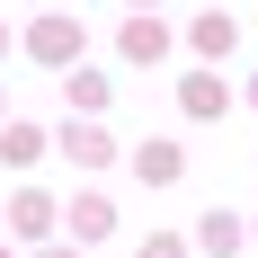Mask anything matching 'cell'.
I'll return each mask as SVG.
<instances>
[{"label": "cell", "mask_w": 258, "mask_h": 258, "mask_svg": "<svg viewBox=\"0 0 258 258\" xmlns=\"http://www.w3.org/2000/svg\"><path fill=\"white\" fill-rule=\"evenodd\" d=\"M62 98H72V116H107L116 107V80L98 62H62Z\"/></svg>", "instance_id": "obj_1"}, {"label": "cell", "mask_w": 258, "mask_h": 258, "mask_svg": "<svg viewBox=\"0 0 258 258\" xmlns=\"http://www.w3.org/2000/svg\"><path fill=\"white\" fill-rule=\"evenodd\" d=\"M134 178L143 187H178L187 178V152L169 143V134H152V143H134Z\"/></svg>", "instance_id": "obj_2"}, {"label": "cell", "mask_w": 258, "mask_h": 258, "mask_svg": "<svg viewBox=\"0 0 258 258\" xmlns=\"http://www.w3.org/2000/svg\"><path fill=\"white\" fill-rule=\"evenodd\" d=\"M27 53H36V62H53V72H62V62H80V18H36V27H27Z\"/></svg>", "instance_id": "obj_3"}, {"label": "cell", "mask_w": 258, "mask_h": 258, "mask_svg": "<svg viewBox=\"0 0 258 258\" xmlns=\"http://www.w3.org/2000/svg\"><path fill=\"white\" fill-rule=\"evenodd\" d=\"M62 160H80V169H107V160H116V134H107L98 116H72V125H62Z\"/></svg>", "instance_id": "obj_4"}, {"label": "cell", "mask_w": 258, "mask_h": 258, "mask_svg": "<svg viewBox=\"0 0 258 258\" xmlns=\"http://www.w3.org/2000/svg\"><path fill=\"white\" fill-rule=\"evenodd\" d=\"M240 240H249V223H240L232 205H205V214H196V249H205V258H232Z\"/></svg>", "instance_id": "obj_5"}, {"label": "cell", "mask_w": 258, "mask_h": 258, "mask_svg": "<svg viewBox=\"0 0 258 258\" xmlns=\"http://www.w3.org/2000/svg\"><path fill=\"white\" fill-rule=\"evenodd\" d=\"M178 107L196 116V125H214V116L232 107V89H223V72H187V80H178Z\"/></svg>", "instance_id": "obj_6"}, {"label": "cell", "mask_w": 258, "mask_h": 258, "mask_svg": "<svg viewBox=\"0 0 258 258\" xmlns=\"http://www.w3.org/2000/svg\"><path fill=\"white\" fill-rule=\"evenodd\" d=\"M116 45H125V62H160V53H169V27H160L152 9H134V18H125V36H116Z\"/></svg>", "instance_id": "obj_7"}, {"label": "cell", "mask_w": 258, "mask_h": 258, "mask_svg": "<svg viewBox=\"0 0 258 258\" xmlns=\"http://www.w3.org/2000/svg\"><path fill=\"white\" fill-rule=\"evenodd\" d=\"M107 232H116V205H107L98 187H80V196H72V240L89 249V240H107Z\"/></svg>", "instance_id": "obj_8"}, {"label": "cell", "mask_w": 258, "mask_h": 258, "mask_svg": "<svg viewBox=\"0 0 258 258\" xmlns=\"http://www.w3.org/2000/svg\"><path fill=\"white\" fill-rule=\"evenodd\" d=\"M9 223H18V240H45L53 232V196L45 187H18V196H9Z\"/></svg>", "instance_id": "obj_9"}, {"label": "cell", "mask_w": 258, "mask_h": 258, "mask_svg": "<svg viewBox=\"0 0 258 258\" xmlns=\"http://www.w3.org/2000/svg\"><path fill=\"white\" fill-rule=\"evenodd\" d=\"M232 45H240V18H223V9H205V18H196V53H205V62H223Z\"/></svg>", "instance_id": "obj_10"}, {"label": "cell", "mask_w": 258, "mask_h": 258, "mask_svg": "<svg viewBox=\"0 0 258 258\" xmlns=\"http://www.w3.org/2000/svg\"><path fill=\"white\" fill-rule=\"evenodd\" d=\"M0 160H9V169H36V160H45V134L36 125H0Z\"/></svg>", "instance_id": "obj_11"}, {"label": "cell", "mask_w": 258, "mask_h": 258, "mask_svg": "<svg viewBox=\"0 0 258 258\" xmlns=\"http://www.w3.org/2000/svg\"><path fill=\"white\" fill-rule=\"evenodd\" d=\"M143 258H187V240H178V232H152V240H143Z\"/></svg>", "instance_id": "obj_12"}, {"label": "cell", "mask_w": 258, "mask_h": 258, "mask_svg": "<svg viewBox=\"0 0 258 258\" xmlns=\"http://www.w3.org/2000/svg\"><path fill=\"white\" fill-rule=\"evenodd\" d=\"M36 258H80V249H62V240H53V249H36Z\"/></svg>", "instance_id": "obj_13"}, {"label": "cell", "mask_w": 258, "mask_h": 258, "mask_svg": "<svg viewBox=\"0 0 258 258\" xmlns=\"http://www.w3.org/2000/svg\"><path fill=\"white\" fill-rule=\"evenodd\" d=\"M249 107H258V72H249Z\"/></svg>", "instance_id": "obj_14"}, {"label": "cell", "mask_w": 258, "mask_h": 258, "mask_svg": "<svg viewBox=\"0 0 258 258\" xmlns=\"http://www.w3.org/2000/svg\"><path fill=\"white\" fill-rule=\"evenodd\" d=\"M0 53H9V27H0Z\"/></svg>", "instance_id": "obj_15"}, {"label": "cell", "mask_w": 258, "mask_h": 258, "mask_svg": "<svg viewBox=\"0 0 258 258\" xmlns=\"http://www.w3.org/2000/svg\"><path fill=\"white\" fill-rule=\"evenodd\" d=\"M134 9H160V0H134Z\"/></svg>", "instance_id": "obj_16"}, {"label": "cell", "mask_w": 258, "mask_h": 258, "mask_svg": "<svg viewBox=\"0 0 258 258\" xmlns=\"http://www.w3.org/2000/svg\"><path fill=\"white\" fill-rule=\"evenodd\" d=\"M0 258H9V240H0Z\"/></svg>", "instance_id": "obj_17"}, {"label": "cell", "mask_w": 258, "mask_h": 258, "mask_svg": "<svg viewBox=\"0 0 258 258\" xmlns=\"http://www.w3.org/2000/svg\"><path fill=\"white\" fill-rule=\"evenodd\" d=\"M249 240H258V223H249Z\"/></svg>", "instance_id": "obj_18"}]
</instances>
